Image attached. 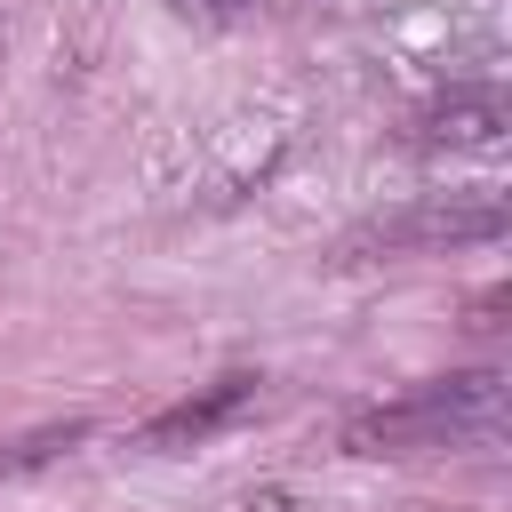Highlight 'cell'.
Returning a JSON list of instances; mask_svg holds the SVG:
<instances>
[{
  "label": "cell",
  "instance_id": "cell-1",
  "mask_svg": "<svg viewBox=\"0 0 512 512\" xmlns=\"http://www.w3.org/2000/svg\"><path fill=\"white\" fill-rule=\"evenodd\" d=\"M496 432H504V376L464 368V376H432L408 400L352 416L344 448L352 456H432V448H488Z\"/></svg>",
  "mask_w": 512,
  "mask_h": 512
},
{
  "label": "cell",
  "instance_id": "cell-2",
  "mask_svg": "<svg viewBox=\"0 0 512 512\" xmlns=\"http://www.w3.org/2000/svg\"><path fill=\"white\" fill-rule=\"evenodd\" d=\"M504 232V200L496 192H440V200H416L400 216H376L368 232H352V256L360 248H384V256H416V248H456V240H496Z\"/></svg>",
  "mask_w": 512,
  "mask_h": 512
},
{
  "label": "cell",
  "instance_id": "cell-3",
  "mask_svg": "<svg viewBox=\"0 0 512 512\" xmlns=\"http://www.w3.org/2000/svg\"><path fill=\"white\" fill-rule=\"evenodd\" d=\"M504 136V88H448L416 112V144L424 152H488Z\"/></svg>",
  "mask_w": 512,
  "mask_h": 512
},
{
  "label": "cell",
  "instance_id": "cell-4",
  "mask_svg": "<svg viewBox=\"0 0 512 512\" xmlns=\"http://www.w3.org/2000/svg\"><path fill=\"white\" fill-rule=\"evenodd\" d=\"M256 400V376H216L208 392H192V400H176V408H160L144 432H136V448H152V456H168V448H192V440H208V432H224L240 408Z\"/></svg>",
  "mask_w": 512,
  "mask_h": 512
},
{
  "label": "cell",
  "instance_id": "cell-5",
  "mask_svg": "<svg viewBox=\"0 0 512 512\" xmlns=\"http://www.w3.org/2000/svg\"><path fill=\"white\" fill-rule=\"evenodd\" d=\"M80 440H88V416H72V424H48V432H24V440H8V448H0V480H16V472H40V464L72 456Z\"/></svg>",
  "mask_w": 512,
  "mask_h": 512
},
{
  "label": "cell",
  "instance_id": "cell-6",
  "mask_svg": "<svg viewBox=\"0 0 512 512\" xmlns=\"http://www.w3.org/2000/svg\"><path fill=\"white\" fill-rule=\"evenodd\" d=\"M184 8H216V16H224V8H240V0H184Z\"/></svg>",
  "mask_w": 512,
  "mask_h": 512
}]
</instances>
